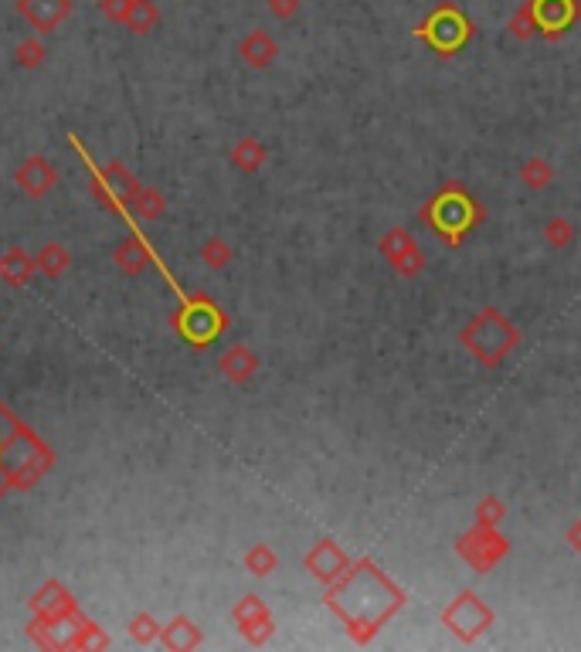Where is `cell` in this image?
Wrapping results in <instances>:
<instances>
[{"label": "cell", "instance_id": "cell-1", "mask_svg": "<svg viewBox=\"0 0 581 652\" xmlns=\"http://www.w3.org/2000/svg\"><path fill=\"white\" fill-rule=\"evenodd\" d=\"M405 591L391 574H384L371 557L350 561L344 578L327 585L330 612L344 622L347 636L354 642H371L395 615L405 608Z\"/></svg>", "mask_w": 581, "mask_h": 652}, {"label": "cell", "instance_id": "cell-2", "mask_svg": "<svg viewBox=\"0 0 581 652\" xmlns=\"http://www.w3.org/2000/svg\"><path fill=\"white\" fill-rule=\"evenodd\" d=\"M517 343H520V330L497 310V306H483V310L459 330V347H463L480 367H486V371L500 367L503 360L517 350Z\"/></svg>", "mask_w": 581, "mask_h": 652}, {"label": "cell", "instance_id": "cell-3", "mask_svg": "<svg viewBox=\"0 0 581 652\" xmlns=\"http://www.w3.org/2000/svg\"><path fill=\"white\" fill-rule=\"evenodd\" d=\"M483 218H486V211L480 208V201H476L463 184H456V180L439 187L432 201L422 208V221L446 245H459L469 228L483 225Z\"/></svg>", "mask_w": 581, "mask_h": 652}, {"label": "cell", "instance_id": "cell-4", "mask_svg": "<svg viewBox=\"0 0 581 652\" xmlns=\"http://www.w3.org/2000/svg\"><path fill=\"white\" fill-rule=\"evenodd\" d=\"M415 38L429 41L439 55H452V51H459L469 38H473V24L466 21V14L459 11L452 0H442V4L415 28Z\"/></svg>", "mask_w": 581, "mask_h": 652}, {"label": "cell", "instance_id": "cell-5", "mask_svg": "<svg viewBox=\"0 0 581 652\" xmlns=\"http://www.w3.org/2000/svg\"><path fill=\"white\" fill-rule=\"evenodd\" d=\"M493 622H497V615H493V608L486 605L476 591H459V595L442 608V625H446L459 642L483 639L486 632L493 629Z\"/></svg>", "mask_w": 581, "mask_h": 652}, {"label": "cell", "instance_id": "cell-6", "mask_svg": "<svg viewBox=\"0 0 581 652\" xmlns=\"http://www.w3.org/2000/svg\"><path fill=\"white\" fill-rule=\"evenodd\" d=\"M456 554L476 574H490L510 554V540L500 534V527H480V523H473L466 534L456 537Z\"/></svg>", "mask_w": 581, "mask_h": 652}, {"label": "cell", "instance_id": "cell-7", "mask_svg": "<svg viewBox=\"0 0 581 652\" xmlns=\"http://www.w3.org/2000/svg\"><path fill=\"white\" fill-rule=\"evenodd\" d=\"M381 255L401 279H418L425 272V255L408 228H388L381 235Z\"/></svg>", "mask_w": 581, "mask_h": 652}, {"label": "cell", "instance_id": "cell-8", "mask_svg": "<svg viewBox=\"0 0 581 652\" xmlns=\"http://www.w3.org/2000/svg\"><path fill=\"white\" fill-rule=\"evenodd\" d=\"M534 7V21L537 31H544V38H561L571 24L581 17V4L578 0H531Z\"/></svg>", "mask_w": 581, "mask_h": 652}, {"label": "cell", "instance_id": "cell-9", "mask_svg": "<svg viewBox=\"0 0 581 652\" xmlns=\"http://www.w3.org/2000/svg\"><path fill=\"white\" fill-rule=\"evenodd\" d=\"M303 564L320 585H333L337 578H344V571L350 568V557L344 554V547L337 540H320L316 547H310Z\"/></svg>", "mask_w": 581, "mask_h": 652}, {"label": "cell", "instance_id": "cell-10", "mask_svg": "<svg viewBox=\"0 0 581 652\" xmlns=\"http://www.w3.org/2000/svg\"><path fill=\"white\" fill-rule=\"evenodd\" d=\"M235 619L252 642H262V639L272 636V619H269L266 605H262L259 598H252V595L242 598V605L235 608Z\"/></svg>", "mask_w": 581, "mask_h": 652}, {"label": "cell", "instance_id": "cell-11", "mask_svg": "<svg viewBox=\"0 0 581 652\" xmlns=\"http://www.w3.org/2000/svg\"><path fill=\"white\" fill-rule=\"evenodd\" d=\"M238 55H242L245 65H252V68H269L276 62L279 45L269 31H249L242 38V45H238Z\"/></svg>", "mask_w": 581, "mask_h": 652}, {"label": "cell", "instance_id": "cell-12", "mask_svg": "<svg viewBox=\"0 0 581 652\" xmlns=\"http://www.w3.org/2000/svg\"><path fill=\"white\" fill-rule=\"evenodd\" d=\"M21 14H28L41 31H48L68 14V0H21Z\"/></svg>", "mask_w": 581, "mask_h": 652}, {"label": "cell", "instance_id": "cell-13", "mask_svg": "<svg viewBox=\"0 0 581 652\" xmlns=\"http://www.w3.org/2000/svg\"><path fill=\"white\" fill-rule=\"evenodd\" d=\"M520 184L527 187V191H548L554 184V163L544 160V157H531L524 160V167H520Z\"/></svg>", "mask_w": 581, "mask_h": 652}, {"label": "cell", "instance_id": "cell-14", "mask_svg": "<svg viewBox=\"0 0 581 652\" xmlns=\"http://www.w3.org/2000/svg\"><path fill=\"white\" fill-rule=\"evenodd\" d=\"M541 238H544V245L554 248V252H565V248L575 245V238H578V228L571 225L568 218H548L544 221V231H541Z\"/></svg>", "mask_w": 581, "mask_h": 652}, {"label": "cell", "instance_id": "cell-15", "mask_svg": "<svg viewBox=\"0 0 581 652\" xmlns=\"http://www.w3.org/2000/svg\"><path fill=\"white\" fill-rule=\"evenodd\" d=\"M221 367H225V374L232 377V381H249V377L255 374V367H259V360H255V354L249 347H235V350H228L225 360H221Z\"/></svg>", "mask_w": 581, "mask_h": 652}, {"label": "cell", "instance_id": "cell-16", "mask_svg": "<svg viewBox=\"0 0 581 652\" xmlns=\"http://www.w3.org/2000/svg\"><path fill=\"white\" fill-rule=\"evenodd\" d=\"M473 517H476L473 523H480V527H500L503 517H507V506H503L500 496L486 493V496H480V503H476Z\"/></svg>", "mask_w": 581, "mask_h": 652}, {"label": "cell", "instance_id": "cell-17", "mask_svg": "<svg viewBox=\"0 0 581 652\" xmlns=\"http://www.w3.org/2000/svg\"><path fill=\"white\" fill-rule=\"evenodd\" d=\"M232 160L238 163L242 170H259L266 163V147L259 140H242L232 153Z\"/></svg>", "mask_w": 581, "mask_h": 652}, {"label": "cell", "instance_id": "cell-18", "mask_svg": "<svg viewBox=\"0 0 581 652\" xmlns=\"http://www.w3.org/2000/svg\"><path fill=\"white\" fill-rule=\"evenodd\" d=\"M507 28H510V34H514L517 41H531V38H534V34H537V21H534V7H531V0L517 7V14L510 17Z\"/></svg>", "mask_w": 581, "mask_h": 652}, {"label": "cell", "instance_id": "cell-19", "mask_svg": "<svg viewBox=\"0 0 581 652\" xmlns=\"http://www.w3.org/2000/svg\"><path fill=\"white\" fill-rule=\"evenodd\" d=\"M245 568H249L255 578H266V574L276 568V554L269 551L266 544H259V547H252L249 557H245Z\"/></svg>", "mask_w": 581, "mask_h": 652}, {"label": "cell", "instance_id": "cell-20", "mask_svg": "<svg viewBox=\"0 0 581 652\" xmlns=\"http://www.w3.org/2000/svg\"><path fill=\"white\" fill-rule=\"evenodd\" d=\"M299 7H303V0H269V11L276 14L279 21H289V17H296Z\"/></svg>", "mask_w": 581, "mask_h": 652}, {"label": "cell", "instance_id": "cell-21", "mask_svg": "<svg viewBox=\"0 0 581 652\" xmlns=\"http://www.w3.org/2000/svg\"><path fill=\"white\" fill-rule=\"evenodd\" d=\"M228 259H232V252H228V248L221 245V242H211L208 245V262L211 265H225Z\"/></svg>", "mask_w": 581, "mask_h": 652}, {"label": "cell", "instance_id": "cell-22", "mask_svg": "<svg viewBox=\"0 0 581 652\" xmlns=\"http://www.w3.org/2000/svg\"><path fill=\"white\" fill-rule=\"evenodd\" d=\"M565 540H568V547L571 551H575L578 557H581V517L571 523V527L565 530Z\"/></svg>", "mask_w": 581, "mask_h": 652}, {"label": "cell", "instance_id": "cell-23", "mask_svg": "<svg viewBox=\"0 0 581 652\" xmlns=\"http://www.w3.org/2000/svg\"><path fill=\"white\" fill-rule=\"evenodd\" d=\"M38 58H41V48H38V45H21V62L34 65Z\"/></svg>", "mask_w": 581, "mask_h": 652}]
</instances>
